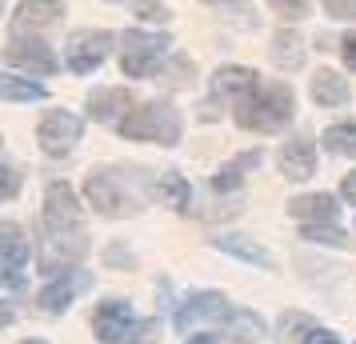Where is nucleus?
<instances>
[{
    "label": "nucleus",
    "instance_id": "f257e3e1",
    "mask_svg": "<svg viewBox=\"0 0 356 344\" xmlns=\"http://www.w3.org/2000/svg\"><path fill=\"white\" fill-rule=\"evenodd\" d=\"M40 224L49 232L52 252H60V261H76L88 252V232H84V213L72 188L65 181H52L44 188V213H40Z\"/></svg>",
    "mask_w": 356,
    "mask_h": 344
},
{
    "label": "nucleus",
    "instance_id": "f03ea898",
    "mask_svg": "<svg viewBox=\"0 0 356 344\" xmlns=\"http://www.w3.org/2000/svg\"><path fill=\"white\" fill-rule=\"evenodd\" d=\"M292 113H296V97L289 84H264L236 104V124L244 132H276L292 120Z\"/></svg>",
    "mask_w": 356,
    "mask_h": 344
},
{
    "label": "nucleus",
    "instance_id": "7ed1b4c3",
    "mask_svg": "<svg viewBox=\"0 0 356 344\" xmlns=\"http://www.w3.org/2000/svg\"><path fill=\"white\" fill-rule=\"evenodd\" d=\"M92 332L104 344H152L156 341V325L140 320L129 300H104L92 312Z\"/></svg>",
    "mask_w": 356,
    "mask_h": 344
},
{
    "label": "nucleus",
    "instance_id": "20e7f679",
    "mask_svg": "<svg viewBox=\"0 0 356 344\" xmlns=\"http://www.w3.org/2000/svg\"><path fill=\"white\" fill-rule=\"evenodd\" d=\"M124 140H148V145H177L180 140V113L168 100H148L140 108H132L120 124Z\"/></svg>",
    "mask_w": 356,
    "mask_h": 344
},
{
    "label": "nucleus",
    "instance_id": "39448f33",
    "mask_svg": "<svg viewBox=\"0 0 356 344\" xmlns=\"http://www.w3.org/2000/svg\"><path fill=\"white\" fill-rule=\"evenodd\" d=\"M84 197L88 204L97 208L100 216H132L140 204L129 197V188L120 184V177H113L108 168H97V172H88V181H84Z\"/></svg>",
    "mask_w": 356,
    "mask_h": 344
},
{
    "label": "nucleus",
    "instance_id": "423d86ee",
    "mask_svg": "<svg viewBox=\"0 0 356 344\" xmlns=\"http://www.w3.org/2000/svg\"><path fill=\"white\" fill-rule=\"evenodd\" d=\"M168 44H172L168 36L129 28V33H124V52H120V72H124V76H140V81H148V76L156 72V60L164 56Z\"/></svg>",
    "mask_w": 356,
    "mask_h": 344
},
{
    "label": "nucleus",
    "instance_id": "0eeeda50",
    "mask_svg": "<svg viewBox=\"0 0 356 344\" xmlns=\"http://www.w3.org/2000/svg\"><path fill=\"white\" fill-rule=\"evenodd\" d=\"M108 49H113V36L104 33V28H84V33H72V40H68V49H65V65L72 68L76 76H84V72H92V68L104 65Z\"/></svg>",
    "mask_w": 356,
    "mask_h": 344
},
{
    "label": "nucleus",
    "instance_id": "6e6552de",
    "mask_svg": "<svg viewBox=\"0 0 356 344\" xmlns=\"http://www.w3.org/2000/svg\"><path fill=\"white\" fill-rule=\"evenodd\" d=\"M36 140H40V148L49 156H68L76 148V140H81V116L65 113V108L49 113L40 120V129H36Z\"/></svg>",
    "mask_w": 356,
    "mask_h": 344
},
{
    "label": "nucleus",
    "instance_id": "1a4fd4ad",
    "mask_svg": "<svg viewBox=\"0 0 356 344\" xmlns=\"http://www.w3.org/2000/svg\"><path fill=\"white\" fill-rule=\"evenodd\" d=\"M232 316V309H228V300L225 296H216V293H200V296H188L184 304L177 309V316H172V325L180 328V332H193L196 325H220V320H228Z\"/></svg>",
    "mask_w": 356,
    "mask_h": 344
},
{
    "label": "nucleus",
    "instance_id": "9d476101",
    "mask_svg": "<svg viewBox=\"0 0 356 344\" xmlns=\"http://www.w3.org/2000/svg\"><path fill=\"white\" fill-rule=\"evenodd\" d=\"M4 60L17 68H29L36 76H49L56 72V56H52L49 44H40V40H13L8 49H4Z\"/></svg>",
    "mask_w": 356,
    "mask_h": 344
},
{
    "label": "nucleus",
    "instance_id": "9b49d317",
    "mask_svg": "<svg viewBox=\"0 0 356 344\" xmlns=\"http://www.w3.org/2000/svg\"><path fill=\"white\" fill-rule=\"evenodd\" d=\"M260 88L257 72L252 68H241V65H228V68H216V76H212V92L220 100H248L252 92Z\"/></svg>",
    "mask_w": 356,
    "mask_h": 344
},
{
    "label": "nucleus",
    "instance_id": "f8f14e48",
    "mask_svg": "<svg viewBox=\"0 0 356 344\" xmlns=\"http://www.w3.org/2000/svg\"><path fill=\"white\" fill-rule=\"evenodd\" d=\"M132 104H136V100H132L129 88H97V92L88 97V116L100 120V124H120V120L129 116Z\"/></svg>",
    "mask_w": 356,
    "mask_h": 344
},
{
    "label": "nucleus",
    "instance_id": "ddd939ff",
    "mask_svg": "<svg viewBox=\"0 0 356 344\" xmlns=\"http://www.w3.org/2000/svg\"><path fill=\"white\" fill-rule=\"evenodd\" d=\"M65 17V4L60 0H20L17 8V33H40V28H52V24H60Z\"/></svg>",
    "mask_w": 356,
    "mask_h": 344
},
{
    "label": "nucleus",
    "instance_id": "4468645a",
    "mask_svg": "<svg viewBox=\"0 0 356 344\" xmlns=\"http://www.w3.org/2000/svg\"><path fill=\"white\" fill-rule=\"evenodd\" d=\"M92 288V277L88 272H65L60 280H52L49 288L40 293V309L44 312H65L72 304V296L76 293H88Z\"/></svg>",
    "mask_w": 356,
    "mask_h": 344
},
{
    "label": "nucleus",
    "instance_id": "2eb2a0df",
    "mask_svg": "<svg viewBox=\"0 0 356 344\" xmlns=\"http://www.w3.org/2000/svg\"><path fill=\"white\" fill-rule=\"evenodd\" d=\"M276 164H280V172L289 181H308L316 172V148L308 145V140H289V145L280 148Z\"/></svg>",
    "mask_w": 356,
    "mask_h": 344
},
{
    "label": "nucleus",
    "instance_id": "dca6fc26",
    "mask_svg": "<svg viewBox=\"0 0 356 344\" xmlns=\"http://www.w3.org/2000/svg\"><path fill=\"white\" fill-rule=\"evenodd\" d=\"M308 92H312V100H316L321 108H340V104H348V97H353L348 81L337 76L332 68H321V72L312 76V84H308Z\"/></svg>",
    "mask_w": 356,
    "mask_h": 344
},
{
    "label": "nucleus",
    "instance_id": "f3484780",
    "mask_svg": "<svg viewBox=\"0 0 356 344\" xmlns=\"http://www.w3.org/2000/svg\"><path fill=\"white\" fill-rule=\"evenodd\" d=\"M212 248H220V252H232L236 261H248V264H260V268H273V252L257 240H248V236H212Z\"/></svg>",
    "mask_w": 356,
    "mask_h": 344
},
{
    "label": "nucleus",
    "instance_id": "a211bd4d",
    "mask_svg": "<svg viewBox=\"0 0 356 344\" xmlns=\"http://www.w3.org/2000/svg\"><path fill=\"white\" fill-rule=\"evenodd\" d=\"M268 56H273L276 68H284V72H296V68L305 65V40L289 28H280L273 36V44H268Z\"/></svg>",
    "mask_w": 356,
    "mask_h": 344
},
{
    "label": "nucleus",
    "instance_id": "6ab92c4d",
    "mask_svg": "<svg viewBox=\"0 0 356 344\" xmlns=\"http://www.w3.org/2000/svg\"><path fill=\"white\" fill-rule=\"evenodd\" d=\"M289 216L305 220V224H324V220H332V216H337V200L328 197V193H316V197H296V200H289Z\"/></svg>",
    "mask_w": 356,
    "mask_h": 344
},
{
    "label": "nucleus",
    "instance_id": "aec40b11",
    "mask_svg": "<svg viewBox=\"0 0 356 344\" xmlns=\"http://www.w3.org/2000/svg\"><path fill=\"white\" fill-rule=\"evenodd\" d=\"M29 252H33V240H29V232L13 224V220H0V261L8 264H29Z\"/></svg>",
    "mask_w": 356,
    "mask_h": 344
},
{
    "label": "nucleus",
    "instance_id": "412c9836",
    "mask_svg": "<svg viewBox=\"0 0 356 344\" xmlns=\"http://www.w3.org/2000/svg\"><path fill=\"white\" fill-rule=\"evenodd\" d=\"M152 197L161 200V204H168V208H177V213H188L193 188H188V181H184L180 172H164L161 181L152 184Z\"/></svg>",
    "mask_w": 356,
    "mask_h": 344
},
{
    "label": "nucleus",
    "instance_id": "4be33fe9",
    "mask_svg": "<svg viewBox=\"0 0 356 344\" xmlns=\"http://www.w3.org/2000/svg\"><path fill=\"white\" fill-rule=\"evenodd\" d=\"M260 161H264V152H260V148L241 152L236 161H228L225 168L212 177V188H216V193H232V188H241V184H244V168H257Z\"/></svg>",
    "mask_w": 356,
    "mask_h": 344
},
{
    "label": "nucleus",
    "instance_id": "5701e85b",
    "mask_svg": "<svg viewBox=\"0 0 356 344\" xmlns=\"http://www.w3.org/2000/svg\"><path fill=\"white\" fill-rule=\"evenodd\" d=\"M228 332H232V341H241V344H257L260 336H264V320H260L257 312H248V309H232Z\"/></svg>",
    "mask_w": 356,
    "mask_h": 344
},
{
    "label": "nucleus",
    "instance_id": "b1692460",
    "mask_svg": "<svg viewBox=\"0 0 356 344\" xmlns=\"http://www.w3.org/2000/svg\"><path fill=\"white\" fill-rule=\"evenodd\" d=\"M0 100H8V104L44 100V84L29 81V76H4V81H0Z\"/></svg>",
    "mask_w": 356,
    "mask_h": 344
},
{
    "label": "nucleus",
    "instance_id": "393cba45",
    "mask_svg": "<svg viewBox=\"0 0 356 344\" xmlns=\"http://www.w3.org/2000/svg\"><path fill=\"white\" fill-rule=\"evenodd\" d=\"M324 148L328 152H340V156H356V120H344V124L324 129Z\"/></svg>",
    "mask_w": 356,
    "mask_h": 344
},
{
    "label": "nucleus",
    "instance_id": "a878e982",
    "mask_svg": "<svg viewBox=\"0 0 356 344\" xmlns=\"http://www.w3.org/2000/svg\"><path fill=\"white\" fill-rule=\"evenodd\" d=\"M300 236H305L308 245H332V248H348V236H344L340 229H332L328 220H324V224H305V229H300Z\"/></svg>",
    "mask_w": 356,
    "mask_h": 344
},
{
    "label": "nucleus",
    "instance_id": "bb28decb",
    "mask_svg": "<svg viewBox=\"0 0 356 344\" xmlns=\"http://www.w3.org/2000/svg\"><path fill=\"white\" fill-rule=\"evenodd\" d=\"M164 84H172V88H188V84H193V60H188V56H172L168 68H164Z\"/></svg>",
    "mask_w": 356,
    "mask_h": 344
},
{
    "label": "nucleus",
    "instance_id": "cd10ccee",
    "mask_svg": "<svg viewBox=\"0 0 356 344\" xmlns=\"http://www.w3.org/2000/svg\"><path fill=\"white\" fill-rule=\"evenodd\" d=\"M20 193V172L13 164H0V200H13Z\"/></svg>",
    "mask_w": 356,
    "mask_h": 344
},
{
    "label": "nucleus",
    "instance_id": "c85d7f7f",
    "mask_svg": "<svg viewBox=\"0 0 356 344\" xmlns=\"http://www.w3.org/2000/svg\"><path fill=\"white\" fill-rule=\"evenodd\" d=\"M276 13H280V20H300L308 17V0H268Z\"/></svg>",
    "mask_w": 356,
    "mask_h": 344
},
{
    "label": "nucleus",
    "instance_id": "c756f323",
    "mask_svg": "<svg viewBox=\"0 0 356 344\" xmlns=\"http://www.w3.org/2000/svg\"><path fill=\"white\" fill-rule=\"evenodd\" d=\"M324 13L337 20H356V0H321Z\"/></svg>",
    "mask_w": 356,
    "mask_h": 344
},
{
    "label": "nucleus",
    "instance_id": "7c9ffc66",
    "mask_svg": "<svg viewBox=\"0 0 356 344\" xmlns=\"http://www.w3.org/2000/svg\"><path fill=\"white\" fill-rule=\"evenodd\" d=\"M136 17H140V20H161V24H164L172 13L164 8L161 0H140V4H136Z\"/></svg>",
    "mask_w": 356,
    "mask_h": 344
},
{
    "label": "nucleus",
    "instance_id": "2f4dec72",
    "mask_svg": "<svg viewBox=\"0 0 356 344\" xmlns=\"http://www.w3.org/2000/svg\"><path fill=\"white\" fill-rule=\"evenodd\" d=\"M20 280H24V272H20V264L0 261V288H17Z\"/></svg>",
    "mask_w": 356,
    "mask_h": 344
},
{
    "label": "nucleus",
    "instance_id": "473e14b6",
    "mask_svg": "<svg viewBox=\"0 0 356 344\" xmlns=\"http://www.w3.org/2000/svg\"><path fill=\"white\" fill-rule=\"evenodd\" d=\"M340 56H344L348 68H356V33H348L344 40H340Z\"/></svg>",
    "mask_w": 356,
    "mask_h": 344
},
{
    "label": "nucleus",
    "instance_id": "72a5a7b5",
    "mask_svg": "<svg viewBox=\"0 0 356 344\" xmlns=\"http://www.w3.org/2000/svg\"><path fill=\"white\" fill-rule=\"evenodd\" d=\"M305 344H340V341L332 336V332H324V328H312V332L305 336Z\"/></svg>",
    "mask_w": 356,
    "mask_h": 344
},
{
    "label": "nucleus",
    "instance_id": "f704fd0d",
    "mask_svg": "<svg viewBox=\"0 0 356 344\" xmlns=\"http://www.w3.org/2000/svg\"><path fill=\"white\" fill-rule=\"evenodd\" d=\"M340 193H344V200H348V204H356V168L344 177V181H340Z\"/></svg>",
    "mask_w": 356,
    "mask_h": 344
},
{
    "label": "nucleus",
    "instance_id": "c9c22d12",
    "mask_svg": "<svg viewBox=\"0 0 356 344\" xmlns=\"http://www.w3.org/2000/svg\"><path fill=\"white\" fill-rule=\"evenodd\" d=\"M13 320H17V309H13L8 300H0V328H8Z\"/></svg>",
    "mask_w": 356,
    "mask_h": 344
},
{
    "label": "nucleus",
    "instance_id": "e433bc0d",
    "mask_svg": "<svg viewBox=\"0 0 356 344\" xmlns=\"http://www.w3.org/2000/svg\"><path fill=\"white\" fill-rule=\"evenodd\" d=\"M188 344H216V341H212V336H193Z\"/></svg>",
    "mask_w": 356,
    "mask_h": 344
},
{
    "label": "nucleus",
    "instance_id": "4c0bfd02",
    "mask_svg": "<svg viewBox=\"0 0 356 344\" xmlns=\"http://www.w3.org/2000/svg\"><path fill=\"white\" fill-rule=\"evenodd\" d=\"M20 344H44V341H20Z\"/></svg>",
    "mask_w": 356,
    "mask_h": 344
},
{
    "label": "nucleus",
    "instance_id": "58836bf2",
    "mask_svg": "<svg viewBox=\"0 0 356 344\" xmlns=\"http://www.w3.org/2000/svg\"><path fill=\"white\" fill-rule=\"evenodd\" d=\"M209 4H228V0H209Z\"/></svg>",
    "mask_w": 356,
    "mask_h": 344
},
{
    "label": "nucleus",
    "instance_id": "ea45409f",
    "mask_svg": "<svg viewBox=\"0 0 356 344\" xmlns=\"http://www.w3.org/2000/svg\"><path fill=\"white\" fill-rule=\"evenodd\" d=\"M0 8H4V0H0Z\"/></svg>",
    "mask_w": 356,
    "mask_h": 344
}]
</instances>
